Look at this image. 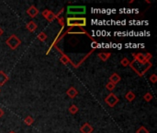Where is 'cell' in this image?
Returning a JSON list of instances; mask_svg holds the SVG:
<instances>
[{
	"mask_svg": "<svg viewBox=\"0 0 157 133\" xmlns=\"http://www.w3.org/2000/svg\"><path fill=\"white\" fill-rule=\"evenodd\" d=\"M152 66H153V64H152L151 62L148 63L147 65H141L140 63H138L137 61H135L134 59L131 61V62L130 63V69H132L134 72L137 74L138 76L140 77H143L147 71L152 68Z\"/></svg>",
	"mask_w": 157,
	"mask_h": 133,
	"instance_id": "obj_1",
	"label": "cell"
},
{
	"mask_svg": "<svg viewBox=\"0 0 157 133\" xmlns=\"http://www.w3.org/2000/svg\"><path fill=\"white\" fill-rule=\"evenodd\" d=\"M66 25L68 27H78L84 28L87 26V19L84 17L81 18H67L66 19Z\"/></svg>",
	"mask_w": 157,
	"mask_h": 133,
	"instance_id": "obj_2",
	"label": "cell"
},
{
	"mask_svg": "<svg viewBox=\"0 0 157 133\" xmlns=\"http://www.w3.org/2000/svg\"><path fill=\"white\" fill-rule=\"evenodd\" d=\"M132 57H134V60L137 61L138 63L141 64V65H147L148 63H150V60L153 57V55L150 53H132Z\"/></svg>",
	"mask_w": 157,
	"mask_h": 133,
	"instance_id": "obj_3",
	"label": "cell"
},
{
	"mask_svg": "<svg viewBox=\"0 0 157 133\" xmlns=\"http://www.w3.org/2000/svg\"><path fill=\"white\" fill-rule=\"evenodd\" d=\"M6 44L10 49L16 50L19 45L21 44V40H20L17 35L12 34L6 40Z\"/></svg>",
	"mask_w": 157,
	"mask_h": 133,
	"instance_id": "obj_4",
	"label": "cell"
},
{
	"mask_svg": "<svg viewBox=\"0 0 157 133\" xmlns=\"http://www.w3.org/2000/svg\"><path fill=\"white\" fill-rule=\"evenodd\" d=\"M68 15H83L87 12L85 6H68L66 8Z\"/></svg>",
	"mask_w": 157,
	"mask_h": 133,
	"instance_id": "obj_5",
	"label": "cell"
},
{
	"mask_svg": "<svg viewBox=\"0 0 157 133\" xmlns=\"http://www.w3.org/2000/svg\"><path fill=\"white\" fill-rule=\"evenodd\" d=\"M105 102L109 107H114L119 103V98L116 96L113 93H110L107 97L105 98Z\"/></svg>",
	"mask_w": 157,
	"mask_h": 133,
	"instance_id": "obj_6",
	"label": "cell"
},
{
	"mask_svg": "<svg viewBox=\"0 0 157 133\" xmlns=\"http://www.w3.org/2000/svg\"><path fill=\"white\" fill-rule=\"evenodd\" d=\"M42 15L43 16V18L45 19H47L49 22H53V20L55 19V14L51 11V10H48V9H44L43 11L42 12Z\"/></svg>",
	"mask_w": 157,
	"mask_h": 133,
	"instance_id": "obj_7",
	"label": "cell"
},
{
	"mask_svg": "<svg viewBox=\"0 0 157 133\" xmlns=\"http://www.w3.org/2000/svg\"><path fill=\"white\" fill-rule=\"evenodd\" d=\"M80 131L81 133H92L94 131V127L89 123H84L80 127Z\"/></svg>",
	"mask_w": 157,
	"mask_h": 133,
	"instance_id": "obj_8",
	"label": "cell"
},
{
	"mask_svg": "<svg viewBox=\"0 0 157 133\" xmlns=\"http://www.w3.org/2000/svg\"><path fill=\"white\" fill-rule=\"evenodd\" d=\"M40 13L39 11V9L35 7V6H30L28 9H27V14L29 15V16L30 18H35V17H37V15Z\"/></svg>",
	"mask_w": 157,
	"mask_h": 133,
	"instance_id": "obj_9",
	"label": "cell"
},
{
	"mask_svg": "<svg viewBox=\"0 0 157 133\" xmlns=\"http://www.w3.org/2000/svg\"><path fill=\"white\" fill-rule=\"evenodd\" d=\"M66 94L69 98L74 99L78 95V91L74 88V87H70V88L66 91Z\"/></svg>",
	"mask_w": 157,
	"mask_h": 133,
	"instance_id": "obj_10",
	"label": "cell"
},
{
	"mask_svg": "<svg viewBox=\"0 0 157 133\" xmlns=\"http://www.w3.org/2000/svg\"><path fill=\"white\" fill-rule=\"evenodd\" d=\"M109 80V82L113 83L115 85H117L119 82V81L121 80V78H120V76L118 73H113V74L110 75Z\"/></svg>",
	"mask_w": 157,
	"mask_h": 133,
	"instance_id": "obj_11",
	"label": "cell"
},
{
	"mask_svg": "<svg viewBox=\"0 0 157 133\" xmlns=\"http://www.w3.org/2000/svg\"><path fill=\"white\" fill-rule=\"evenodd\" d=\"M26 28H27V30H29V33H34L35 30H37L38 25H37L36 22L33 21V20H30V21H29V22L26 24Z\"/></svg>",
	"mask_w": 157,
	"mask_h": 133,
	"instance_id": "obj_12",
	"label": "cell"
},
{
	"mask_svg": "<svg viewBox=\"0 0 157 133\" xmlns=\"http://www.w3.org/2000/svg\"><path fill=\"white\" fill-rule=\"evenodd\" d=\"M9 80L8 76L4 72V71L0 70V87L4 86L5 84L7 83V81Z\"/></svg>",
	"mask_w": 157,
	"mask_h": 133,
	"instance_id": "obj_13",
	"label": "cell"
},
{
	"mask_svg": "<svg viewBox=\"0 0 157 133\" xmlns=\"http://www.w3.org/2000/svg\"><path fill=\"white\" fill-rule=\"evenodd\" d=\"M60 62L63 63V65H68L70 63H72V61H71L70 57L67 55H65L63 53V54H62V55H61V57H60Z\"/></svg>",
	"mask_w": 157,
	"mask_h": 133,
	"instance_id": "obj_14",
	"label": "cell"
},
{
	"mask_svg": "<svg viewBox=\"0 0 157 133\" xmlns=\"http://www.w3.org/2000/svg\"><path fill=\"white\" fill-rule=\"evenodd\" d=\"M110 55H111L110 53H104V52H102V53H98V57L102 61H107L110 57Z\"/></svg>",
	"mask_w": 157,
	"mask_h": 133,
	"instance_id": "obj_15",
	"label": "cell"
},
{
	"mask_svg": "<svg viewBox=\"0 0 157 133\" xmlns=\"http://www.w3.org/2000/svg\"><path fill=\"white\" fill-rule=\"evenodd\" d=\"M135 97H136L135 94L133 93V91H128V93L125 94V98H126V100L129 101V102H132V101L135 99Z\"/></svg>",
	"mask_w": 157,
	"mask_h": 133,
	"instance_id": "obj_16",
	"label": "cell"
},
{
	"mask_svg": "<svg viewBox=\"0 0 157 133\" xmlns=\"http://www.w3.org/2000/svg\"><path fill=\"white\" fill-rule=\"evenodd\" d=\"M24 123L26 124L27 126H31L34 123V118L31 116H27L24 118Z\"/></svg>",
	"mask_w": 157,
	"mask_h": 133,
	"instance_id": "obj_17",
	"label": "cell"
},
{
	"mask_svg": "<svg viewBox=\"0 0 157 133\" xmlns=\"http://www.w3.org/2000/svg\"><path fill=\"white\" fill-rule=\"evenodd\" d=\"M47 34L45 33H43V32H42V33H40L39 34H38V36H37V38H38V40L39 41H40V42H45V41L47 40Z\"/></svg>",
	"mask_w": 157,
	"mask_h": 133,
	"instance_id": "obj_18",
	"label": "cell"
},
{
	"mask_svg": "<svg viewBox=\"0 0 157 133\" xmlns=\"http://www.w3.org/2000/svg\"><path fill=\"white\" fill-rule=\"evenodd\" d=\"M78 107L75 105H70V107H69V112L72 115H75L78 112Z\"/></svg>",
	"mask_w": 157,
	"mask_h": 133,
	"instance_id": "obj_19",
	"label": "cell"
},
{
	"mask_svg": "<svg viewBox=\"0 0 157 133\" xmlns=\"http://www.w3.org/2000/svg\"><path fill=\"white\" fill-rule=\"evenodd\" d=\"M153 94H150V93H146L144 95H143V99L145 102H147V103H149V102H151L152 100H153Z\"/></svg>",
	"mask_w": 157,
	"mask_h": 133,
	"instance_id": "obj_20",
	"label": "cell"
},
{
	"mask_svg": "<svg viewBox=\"0 0 157 133\" xmlns=\"http://www.w3.org/2000/svg\"><path fill=\"white\" fill-rule=\"evenodd\" d=\"M130 63V61L127 57H123L122 59L120 60V65L123 66H129Z\"/></svg>",
	"mask_w": 157,
	"mask_h": 133,
	"instance_id": "obj_21",
	"label": "cell"
},
{
	"mask_svg": "<svg viewBox=\"0 0 157 133\" xmlns=\"http://www.w3.org/2000/svg\"><path fill=\"white\" fill-rule=\"evenodd\" d=\"M116 88V85L115 84H113V83H111V82H109H109L107 83V84H106V89H107V90H109V91H113L114 89Z\"/></svg>",
	"mask_w": 157,
	"mask_h": 133,
	"instance_id": "obj_22",
	"label": "cell"
},
{
	"mask_svg": "<svg viewBox=\"0 0 157 133\" xmlns=\"http://www.w3.org/2000/svg\"><path fill=\"white\" fill-rule=\"evenodd\" d=\"M136 133H149V130L146 129L145 127H143V126H141V127H140L139 129L137 130V131H136Z\"/></svg>",
	"mask_w": 157,
	"mask_h": 133,
	"instance_id": "obj_23",
	"label": "cell"
},
{
	"mask_svg": "<svg viewBox=\"0 0 157 133\" xmlns=\"http://www.w3.org/2000/svg\"><path fill=\"white\" fill-rule=\"evenodd\" d=\"M55 19H58V21H59V24L61 25V26H64V21H63V17H61V16H56L55 15Z\"/></svg>",
	"mask_w": 157,
	"mask_h": 133,
	"instance_id": "obj_24",
	"label": "cell"
},
{
	"mask_svg": "<svg viewBox=\"0 0 157 133\" xmlns=\"http://www.w3.org/2000/svg\"><path fill=\"white\" fill-rule=\"evenodd\" d=\"M149 80L151 81L152 83H155L156 81H157V76H156L155 74L151 75V76H150V78H149Z\"/></svg>",
	"mask_w": 157,
	"mask_h": 133,
	"instance_id": "obj_25",
	"label": "cell"
},
{
	"mask_svg": "<svg viewBox=\"0 0 157 133\" xmlns=\"http://www.w3.org/2000/svg\"><path fill=\"white\" fill-rule=\"evenodd\" d=\"M91 46H92V49H95L98 47V43L97 42V41H94V42H92V44H91Z\"/></svg>",
	"mask_w": 157,
	"mask_h": 133,
	"instance_id": "obj_26",
	"label": "cell"
},
{
	"mask_svg": "<svg viewBox=\"0 0 157 133\" xmlns=\"http://www.w3.org/2000/svg\"><path fill=\"white\" fill-rule=\"evenodd\" d=\"M4 114H5L4 110H3L2 108H0V117H2V116H4Z\"/></svg>",
	"mask_w": 157,
	"mask_h": 133,
	"instance_id": "obj_27",
	"label": "cell"
},
{
	"mask_svg": "<svg viewBox=\"0 0 157 133\" xmlns=\"http://www.w3.org/2000/svg\"><path fill=\"white\" fill-rule=\"evenodd\" d=\"M3 33H4V30L1 28V27H0V37H1L2 36V35H3Z\"/></svg>",
	"mask_w": 157,
	"mask_h": 133,
	"instance_id": "obj_28",
	"label": "cell"
},
{
	"mask_svg": "<svg viewBox=\"0 0 157 133\" xmlns=\"http://www.w3.org/2000/svg\"><path fill=\"white\" fill-rule=\"evenodd\" d=\"M134 2V0H130V1H129V4H132Z\"/></svg>",
	"mask_w": 157,
	"mask_h": 133,
	"instance_id": "obj_29",
	"label": "cell"
},
{
	"mask_svg": "<svg viewBox=\"0 0 157 133\" xmlns=\"http://www.w3.org/2000/svg\"><path fill=\"white\" fill-rule=\"evenodd\" d=\"M146 3H147V4H151V1H149V0H146V1H145Z\"/></svg>",
	"mask_w": 157,
	"mask_h": 133,
	"instance_id": "obj_30",
	"label": "cell"
},
{
	"mask_svg": "<svg viewBox=\"0 0 157 133\" xmlns=\"http://www.w3.org/2000/svg\"><path fill=\"white\" fill-rule=\"evenodd\" d=\"M8 133H16V132H15V131H13V130H11V131H9Z\"/></svg>",
	"mask_w": 157,
	"mask_h": 133,
	"instance_id": "obj_31",
	"label": "cell"
},
{
	"mask_svg": "<svg viewBox=\"0 0 157 133\" xmlns=\"http://www.w3.org/2000/svg\"><path fill=\"white\" fill-rule=\"evenodd\" d=\"M0 91H1V89H0Z\"/></svg>",
	"mask_w": 157,
	"mask_h": 133,
	"instance_id": "obj_32",
	"label": "cell"
}]
</instances>
